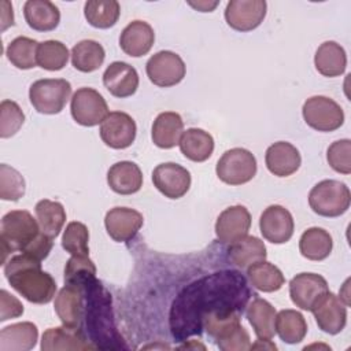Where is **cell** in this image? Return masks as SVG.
<instances>
[{"instance_id": "15", "label": "cell", "mask_w": 351, "mask_h": 351, "mask_svg": "<svg viewBox=\"0 0 351 351\" xmlns=\"http://www.w3.org/2000/svg\"><path fill=\"white\" fill-rule=\"evenodd\" d=\"M152 182L166 197L180 199L191 188V173L174 162L160 163L152 171Z\"/></svg>"}, {"instance_id": "46", "label": "cell", "mask_w": 351, "mask_h": 351, "mask_svg": "<svg viewBox=\"0 0 351 351\" xmlns=\"http://www.w3.org/2000/svg\"><path fill=\"white\" fill-rule=\"evenodd\" d=\"M52 240H53L52 237L40 232L38 236L22 251V254H26L37 261H44L52 250V245H53Z\"/></svg>"}, {"instance_id": "20", "label": "cell", "mask_w": 351, "mask_h": 351, "mask_svg": "<svg viewBox=\"0 0 351 351\" xmlns=\"http://www.w3.org/2000/svg\"><path fill=\"white\" fill-rule=\"evenodd\" d=\"M144 223L143 215L133 208L114 207L107 211L104 225L108 236L118 243L130 241Z\"/></svg>"}, {"instance_id": "22", "label": "cell", "mask_w": 351, "mask_h": 351, "mask_svg": "<svg viewBox=\"0 0 351 351\" xmlns=\"http://www.w3.org/2000/svg\"><path fill=\"white\" fill-rule=\"evenodd\" d=\"M106 89L115 97H129L138 88V74L133 66L126 62H112L103 74Z\"/></svg>"}, {"instance_id": "49", "label": "cell", "mask_w": 351, "mask_h": 351, "mask_svg": "<svg viewBox=\"0 0 351 351\" xmlns=\"http://www.w3.org/2000/svg\"><path fill=\"white\" fill-rule=\"evenodd\" d=\"M192 7L200 10L202 12H210L211 10H214L218 4V1H214V3H207V1H197V3H189Z\"/></svg>"}, {"instance_id": "10", "label": "cell", "mask_w": 351, "mask_h": 351, "mask_svg": "<svg viewBox=\"0 0 351 351\" xmlns=\"http://www.w3.org/2000/svg\"><path fill=\"white\" fill-rule=\"evenodd\" d=\"M145 71L149 81L160 88H169L180 84L186 73V67L180 55L171 51H159L152 55Z\"/></svg>"}, {"instance_id": "48", "label": "cell", "mask_w": 351, "mask_h": 351, "mask_svg": "<svg viewBox=\"0 0 351 351\" xmlns=\"http://www.w3.org/2000/svg\"><path fill=\"white\" fill-rule=\"evenodd\" d=\"M1 30H5L8 26L14 25V12L12 5L8 1H1Z\"/></svg>"}, {"instance_id": "19", "label": "cell", "mask_w": 351, "mask_h": 351, "mask_svg": "<svg viewBox=\"0 0 351 351\" xmlns=\"http://www.w3.org/2000/svg\"><path fill=\"white\" fill-rule=\"evenodd\" d=\"M43 351H69V350H96L88 341V336L80 326H58L48 328L41 337Z\"/></svg>"}, {"instance_id": "44", "label": "cell", "mask_w": 351, "mask_h": 351, "mask_svg": "<svg viewBox=\"0 0 351 351\" xmlns=\"http://www.w3.org/2000/svg\"><path fill=\"white\" fill-rule=\"evenodd\" d=\"M25 122V114L12 100H3L0 104V137L14 136Z\"/></svg>"}, {"instance_id": "5", "label": "cell", "mask_w": 351, "mask_h": 351, "mask_svg": "<svg viewBox=\"0 0 351 351\" xmlns=\"http://www.w3.org/2000/svg\"><path fill=\"white\" fill-rule=\"evenodd\" d=\"M37 219L26 210H12L1 218L0 241H1V262H7L8 254L15 251L22 252L40 233Z\"/></svg>"}, {"instance_id": "13", "label": "cell", "mask_w": 351, "mask_h": 351, "mask_svg": "<svg viewBox=\"0 0 351 351\" xmlns=\"http://www.w3.org/2000/svg\"><path fill=\"white\" fill-rule=\"evenodd\" d=\"M266 8L265 0H230L225 8V19L237 32H251L263 22Z\"/></svg>"}, {"instance_id": "1", "label": "cell", "mask_w": 351, "mask_h": 351, "mask_svg": "<svg viewBox=\"0 0 351 351\" xmlns=\"http://www.w3.org/2000/svg\"><path fill=\"white\" fill-rule=\"evenodd\" d=\"M251 291L241 273L222 270L204 276L185 287L174 299L170 310V329L174 339L202 333V318L213 311L247 307Z\"/></svg>"}, {"instance_id": "6", "label": "cell", "mask_w": 351, "mask_h": 351, "mask_svg": "<svg viewBox=\"0 0 351 351\" xmlns=\"http://www.w3.org/2000/svg\"><path fill=\"white\" fill-rule=\"evenodd\" d=\"M351 202V193L344 182L324 180L315 184L308 193L310 208L321 217H339L344 214Z\"/></svg>"}, {"instance_id": "17", "label": "cell", "mask_w": 351, "mask_h": 351, "mask_svg": "<svg viewBox=\"0 0 351 351\" xmlns=\"http://www.w3.org/2000/svg\"><path fill=\"white\" fill-rule=\"evenodd\" d=\"M329 291L326 280L315 273H300L289 281L292 303L302 310H311L317 300Z\"/></svg>"}, {"instance_id": "3", "label": "cell", "mask_w": 351, "mask_h": 351, "mask_svg": "<svg viewBox=\"0 0 351 351\" xmlns=\"http://www.w3.org/2000/svg\"><path fill=\"white\" fill-rule=\"evenodd\" d=\"M4 276L10 285L32 303L47 304L55 298L53 277L41 269V261L26 254L11 256L4 263Z\"/></svg>"}, {"instance_id": "16", "label": "cell", "mask_w": 351, "mask_h": 351, "mask_svg": "<svg viewBox=\"0 0 351 351\" xmlns=\"http://www.w3.org/2000/svg\"><path fill=\"white\" fill-rule=\"evenodd\" d=\"M292 214L282 206L273 204L265 208L259 219V229L267 241L273 244H284L293 234Z\"/></svg>"}, {"instance_id": "27", "label": "cell", "mask_w": 351, "mask_h": 351, "mask_svg": "<svg viewBox=\"0 0 351 351\" xmlns=\"http://www.w3.org/2000/svg\"><path fill=\"white\" fill-rule=\"evenodd\" d=\"M38 329L33 322H16L0 332V351H29L34 348Z\"/></svg>"}, {"instance_id": "40", "label": "cell", "mask_w": 351, "mask_h": 351, "mask_svg": "<svg viewBox=\"0 0 351 351\" xmlns=\"http://www.w3.org/2000/svg\"><path fill=\"white\" fill-rule=\"evenodd\" d=\"M69 56L67 47L58 40H47L37 47V64L44 70H62L67 64Z\"/></svg>"}, {"instance_id": "41", "label": "cell", "mask_w": 351, "mask_h": 351, "mask_svg": "<svg viewBox=\"0 0 351 351\" xmlns=\"http://www.w3.org/2000/svg\"><path fill=\"white\" fill-rule=\"evenodd\" d=\"M96 278V266L89 255H71L64 266V282L84 285Z\"/></svg>"}, {"instance_id": "34", "label": "cell", "mask_w": 351, "mask_h": 351, "mask_svg": "<svg viewBox=\"0 0 351 351\" xmlns=\"http://www.w3.org/2000/svg\"><path fill=\"white\" fill-rule=\"evenodd\" d=\"M71 63L82 73H92L97 70L106 58L104 48L95 40H82L71 49Z\"/></svg>"}, {"instance_id": "23", "label": "cell", "mask_w": 351, "mask_h": 351, "mask_svg": "<svg viewBox=\"0 0 351 351\" xmlns=\"http://www.w3.org/2000/svg\"><path fill=\"white\" fill-rule=\"evenodd\" d=\"M265 162L267 170L277 177H288L300 167L302 158L295 145L288 141H277L266 149Z\"/></svg>"}, {"instance_id": "30", "label": "cell", "mask_w": 351, "mask_h": 351, "mask_svg": "<svg viewBox=\"0 0 351 351\" xmlns=\"http://www.w3.org/2000/svg\"><path fill=\"white\" fill-rule=\"evenodd\" d=\"M178 145L186 159L192 162H204L213 155L214 138L203 129L189 128L182 132Z\"/></svg>"}, {"instance_id": "4", "label": "cell", "mask_w": 351, "mask_h": 351, "mask_svg": "<svg viewBox=\"0 0 351 351\" xmlns=\"http://www.w3.org/2000/svg\"><path fill=\"white\" fill-rule=\"evenodd\" d=\"M241 311L221 310L206 314L202 318V329L214 339L222 351L250 350L251 340L245 328L240 322Z\"/></svg>"}, {"instance_id": "18", "label": "cell", "mask_w": 351, "mask_h": 351, "mask_svg": "<svg viewBox=\"0 0 351 351\" xmlns=\"http://www.w3.org/2000/svg\"><path fill=\"white\" fill-rule=\"evenodd\" d=\"M251 226L250 211L240 204L225 208L217 218L215 236L223 244H232L247 236Z\"/></svg>"}, {"instance_id": "26", "label": "cell", "mask_w": 351, "mask_h": 351, "mask_svg": "<svg viewBox=\"0 0 351 351\" xmlns=\"http://www.w3.org/2000/svg\"><path fill=\"white\" fill-rule=\"evenodd\" d=\"M182 129L184 122L181 115L174 111H165L155 118L151 137L156 147L170 149L180 143Z\"/></svg>"}, {"instance_id": "38", "label": "cell", "mask_w": 351, "mask_h": 351, "mask_svg": "<svg viewBox=\"0 0 351 351\" xmlns=\"http://www.w3.org/2000/svg\"><path fill=\"white\" fill-rule=\"evenodd\" d=\"M247 276L252 287L262 292L278 291L285 282L281 270L266 261L256 262L247 267Z\"/></svg>"}, {"instance_id": "37", "label": "cell", "mask_w": 351, "mask_h": 351, "mask_svg": "<svg viewBox=\"0 0 351 351\" xmlns=\"http://www.w3.org/2000/svg\"><path fill=\"white\" fill-rule=\"evenodd\" d=\"M84 14L93 27L108 29L118 22L121 5L117 0H89L84 5Z\"/></svg>"}, {"instance_id": "2", "label": "cell", "mask_w": 351, "mask_h": 351, "mask_svg": "<svg viewBox=\"0 0 351 351\" xmlns=\"http://www.w3.org/2000/svg\"><path fill=\"white\" fill-rule=\"evenodd\" d=\"M82 287L85 289L84 321L89 341L101 350L126 348L114 324L111 295L108 291L96 278Z\"/></svg>"}, {"instance_id": "8", "label": "cell", "mask_w": 351, "mask_h": 351, "mask_svg": "<svg viewBox=\"0 0 351 351\" xmlns=\"http://www.w3.org/2000/svg\"><path fill=\"white\" fill-rule=\"evenodd\" d=\"M218 178L228 185H241L256 174V159L245 148H232L223 152L215 167Z\"/></svg>"}, {"instance_id": "42", "label": "cell", "mask_w": 351, "mask_h": 351, "mask_svg": "<svg viewBox=\"0 0 351 351\" xmlns=\"http://www.w3.org/2000/svg\"><path fill=\"white\" fill-rule=\"evenodd\" d=\"M89 232L88 228L78 221L67 223L63 237L62 247L71 255H89Z\"/></svg>"}, {"instance_id": "25", "label": "cell", "mask_w": 351, "mask_h": 351, "mask_svg": "<svg viewBox=\"0 0 351 351\" xmlns=\"http://www.w3.org/2000/svg\"><path fill=\"white\" fill-rule=\"evenodd\" d=\"M107 182L114 192L119 195H132L141 189L143 173L134 162H117L107 171Z\"/></svg>"}, {"instance_id": "47", "label": "cell", "mask_w": 351, "mask_h": 351, "mask_svg": "<svg viewBox=\"0 0 351 351\" xmlns=\"http://www.w3.org/2000/svg\"><path fill=\"white\" fill-rule=\"evenodd\" d=\"M23 314L22 303L5 289L0 291V321L16 318Z\"/></svg>"}, {"instance_id": "21", "label": "cell", "mask_w": 351, "mask_h": 351, "mask_svg": "<svg viewBox=\"0 0 351 351\" xmlns=\"http://www.w3.org/2000/svg\"><path fill=\"white\" fill-rule=\"evenodd\" d=\"M55 313L63 325L80 326L84 319L85 289L82 285L66 284L55 296Z\"/></svg>"}, {"instance_id": "14", "label": "cell", "mask_w": 351, "mask_h": 351, "mask_svg": "<svg viewBox=\"0 0 351 351\" xmlns=\"http://www.w3.org/2000/svg\"><path fill=\"white\" fill-rule=\"evenodd\" d=\"M318 328L329 335L340 333L347 324V306L333 292L324 293L310 310Z\"/></svg>"}, {"instance_id": "45", "label": "cell", "mask_w": 351, "mask_h": 351, "mask_svg": "<svg viewBox=\"0 0 351 351\" xmlns=\"http://www.w3.org/2000/svg\"><path fill=\"white\" fill-rule=\"evenodd\" d=\"M329 166L341 174L351 173V140L343 138L332 143L326 151Z\"/></svg>"}, {"instance_id": "31", "label": "cell", "mask_w": 351, "mask_h": 351, "mask_svg": "<svg viewBox=\"0 0 351 351\" xmlns=\"http://www.w3.org/2000/svg\"><path fill=\"white\" fill-rule=\"evenodd\" d=\"M314 64L319 74L325 77H339L347 66L344 48L336 41L322 43L314 55Z\"/></svg>"}, {"instance_id": "29", "label": "cell", "mask_w": 351, "mask_h": 351, "mask_svg": "<svg viewBox=\"0 0 351 351\" xmlns=\"http://www.w3.org/2000/svg\"><path fill=\"white\" fill-rule=\"evenodd\" d=\"M27 25L37 32L53 30L60 22L59 8L48 0H27L23 5Z\"/></svg>"}, {"instance_id": "43", "label": "cell", "mask_w": 351, "mask_h": 351, "mask_svg": "<svg viewBox=\"0 0 351 351\" xmlns=\"http://www.w3.org/2000/svg\"><path fill=\"white\" fill-rule=\"evenodd\" d=\"M25 180L14 167L0 165V197L3 200L16 202L25 195Z\"/></svg>"}, {"instance_id": "36", "label": "cell", "mask_w": 351, "mask_h": 351, "mask_svg": "<svg viewBox=\"0 0 351 351\" xmlns=\"http://www.w3.org/2000/svg\"><path fill=\"white\" fill-rule=\"evenodd\" d=\"M276 332L280 339L288 344L300 343L307 333V324L304 317L291 308H285L276 315Z\"/></svg>"}, {"instance_id": "9", "label": "cell", "mask_w": 351, "mask_h": 351, "mask_svg": "<svg viewBox=\"0 0 351 351\" xmlns=\"http://www.w3.org/2000/svg\"><path fill=\"white\" fill-rule=\"evenodd\" d=\"M304 122L318 132H333L344 122L343 108L330 97L311 96L302 108Z\"/></svg>"}, {"instance_id": "12", "label": "cell", "mask_w": 351, "mask_h": 351, "mask_svg": "<svg viewBox=\"0 0 351 351\" xmlns=\"http://www.w3.org/2000/svg\"><path fill=\"white\" fill-rule=\"evenodd\" d=\"M137 126L134 119L122 111H112L100 123V137L106 145L123 149L133 144Z\"/></svg>"}, {"instance_id": "35", "label": "cell", "mask_w": 351, "mask_h": 351, "mask_svg": "<svg viewBox=\"0 0 351 351\" xmlns=\"http://www.w3.org/2000/svg\"><path fill=\"white\" fill-rule=\"evenodd\" d=\"M34 208L40 230L52 239L59 236L66 222V211L62 203L49 199H43L37 202Z\"/></svg>"}, {"instance_id": "32", "label": "cell", "mask_w": 351, "mask_h": 351, "mask_svg": "<svg viewBox=\"0 0 351 351\" xmlns=\"http://www.w3.org/2000/svg\"><path fill=\"white\" fill-rule=\"evenodd\" d=\"M229 259L240 269H247L251 265L266 259V245L265 243L255 236H245L230 244Z\"/></svg>"}, {"instance_id": "7", "label": "cell", "mask_w": 351, "mask_h": 351, "mask_svg": "<svg viewBox=\"0 0 351 351\" xmlns=\"http://www.w3.org/2000/svg\"><path fill=\"white\" fill-rule=\"evenodd\" d=\"M71 95V84L63 78L37 80L30 85L29 99L41 114H59Z\"/></svg>"}, {"instance_id": "28", "label": "cell", "mask_w": 351, "mask_h": 351, "mask_svg": "<svg viewBox=\"0 0 351 351\" xmlns=\"http://www.w3.org/2000/svg\"><path fill=\"white\" fill-rule=\"evenodd\" d=\"M245 315L258 339L271 340L276 333V308L265 299L255 298L247 304Z\"/></svg>"}, {"instance_id": "11", "label": "cell", "mask_w": 351, "mask_h": 351, "mask_svg": "<svg viewBox=\"0 0 351 351\" xmlns=\"http://www.w3.org/2000/svg\"><path fill=\"white\" fill-rule=\"evenodd\" d=\"M71 117L82 126H96L108 115L104 97L93 88H80L74 92L70 104Z\"/></svg>"}, {"instance_id": "39", "label": "cell", "mask_w": 351, "mask_h": 351, "mask_svg": "<svg viewBox=\"0 0 351 351\" xmlns=\"http://www.w3.org/2000/svg\"><path fill=\"white\" fill-rule=\"evenodd\" d=\"M40 43H37L33 38L19 36L14 38L7 49L5 55L11 64H14L16 69L21 70H29L33 69L37 64V47Z\"/></svg>"}, {"instance_id": "33", "label": "cell", "mask_w": 351, "mask_h": 351, "mask_svg": "<svg viewBox=\"0 0 351 351\" xmlns=\"http://www.w3.org/2000/svg\"><path fill=\"white\" fill-rule=\"evenodd\" d=\"M332 248V236L322 228H308L302 233L299 240L300 254L310 261H324L330 255Z\"/></svg>"}, {"instance_id": "24", "label": "cell", "mask_w": 351, "mask_h": 351, "mask_svg": "<svg viewBox=\"0 0 351 351\" xmlns=\"http://www.w3.org/2000/svg\"><path fill=\"white\" fill-rule=\"evenodd\" d=\"M155 41V33L149 23L144 21L130 22L119 36L121 49L133 58L147 55Z\"/></svg>"}]
</instances>
